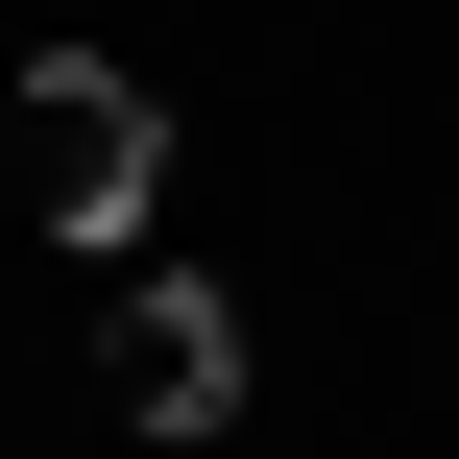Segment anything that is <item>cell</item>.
<instances>
[{"label":"cell","mask_w":459,"mask_h":459,"mask_svg":"<svg viewBox=\"0 0 459 459\" xmlns=\"http://www.w3.org/2000/svg\"><path fill=\"white\" fill-rule=\"evenodd\" d=\"M97 387H121L145 436H218V411H242V315H218V290H121V339H97Z\"/></svg>","instance_id":"2"},{"label":"cell","mask_w":459,"mask_h":459,"mask_svg":"<svg viewBox=\"0 0 459 459\" xmlns=\"http://www.w3.org/2000/svg\"><path fill=\"white\" fill-rule=\"evenodd\" d=\"M145 194H169V121H145V73L48 48V73H24V218L97 266V242H145Z\"/></svg>","instance_id":"1"}]
</instances>
